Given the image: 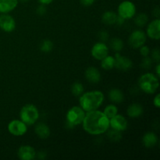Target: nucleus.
<instances>
[{
	"instance_id": "nucleus-3",
	"label": "nucleus",
	"mask_w": 160,
	"mask_h": 160,
	"mask_svg": "<svg viewBox=\"0 0 160 160\" xmlns=\"http://www.w3.org/2000/svg\"><path fill=\"white\" fill-rule=\"evenodd\" d=\"M138 86L141 90L145 93L152 95L156 93L159 88V78L153 73H145L139 78Z\"/></svg>"
},
{
	"instance_id": "nucleus-32",
	"label": "nucleus",
	"mask_w": 160,
	"mask_h": 160,
	"mask_svg": "<svg viewBox=\"0 0 160 160\" xmlns=\"http://www.w3.org/2000/svg\"><path fill=\"white\" fill-rule=\"evenodd\" d=\"M140 49V53L143 57H145V56H148L150 54V49L148 48V46H146V45H142V47L139 48Z\"/></svg>"
},
{
	"instance_id": "nucleus-9",
	"label": "nucleus",
	"mask_w": 160,
	"mask_h": 160,
	"mask_svg": "<svg viewBox=\"0 0 160 160\" xmlns=\"http://www.w3.org/2000/svg\"><path fill=\"white\" fill-rule=\"evenodd\" d=\"M92 56L97 60H102L109 54V48L105 42H97L91 50Z\"/></svg>"
},
{
	"instance_id": "nucleus-25",
	"label": "nucleus",
	"mask_w": 160,
	"mask_h": 160,
	"mask_svg": "<svg viewBox=\"0 0 160 160\" xmlns=\"http://www.w3.org/2000/svg\"><path fill=\"white\" fill-rule=\"evenodd\" d=\"M70 91H71V93L73 94L74 96L80 97L83 93H84V85L80 82H75L71 85Z\"/></svg>"
},
{
	"instance_id": "nucleus-24",
	"label": "nucleus",
	"mask_w": 160,
	"mask_h": 160,
	"mask_svg": "<svg viewBox=\"0 0 160 160\" xmlns=\"http://www.w3.org/2000/svg\"><path fill=\"white\" fill-rule=\"evenodd\" d=\"M109 46L116 52H120L123 48V42L119 38H113L109 42Z\"/></svg>"
},
{
	"instance_id": "nucleus-27",
	"label": "nucleus",
	"mask_w": 160,
	"mask_h": 160,
	"mask_svg": "<svg viewBox=\"0 0 160 160\" xmlns=\"http://www.w3.org/2000/svg\"><path fill=\"white\" fill-rule=\"evenodd\" d=\"M104 114L108 117L109 119L112 118L114 116L117 115L118 113V108H117V106L113 104L108 105L104 109Z\"/></svg>"
},
{
	"instance_id": "nucleus-37",
	"label": "nucleus",
	"mask_w": 160,
	"mask_h": 160,
	"mask_svg": "<svg viewBox=\"0 0 160 160\" xmlns=\"http://www.w3.org/2000/svg\"><path fill=\"white\" fill-rule=\"evenodd\" d=\"M153 15L156 17V18H159V16H160V9L159 8L156 7L154 9H153Z\"/></svg>"
},
{
	"instance_id": "nucleus-26",
	"label": "nucleus",
	"mask_w": 160,
	"mask_h": 160,
	"mask_svg": "<svg viewBox=\"0 0 160 160\" xmlns=\"http://www.w3.org/2000/svg\"><path fill=\"white\" fill-rule=\"evenodd\" d=\"M148 21V15L145 13H139L134 18V23L139 28L145 26Z\"/></svg>"
},
{
	"instance_id": "nucleus-5",
	"label": "nucleus",
	"mask_w": 160,
	"mask_h": 160,
	"mask_svg": "<svg viewBox=\"0 0 160 160\" xmlns=\"http://www.w3.org/2000/svg\"><path fill=\"white\" fill-rule=\"evenodd\" d=\"M67 123L70 128L81 124L85 117V112L81 106H73L67 112Z\"/></svg>"
},
{
	"instance_id": "nucleus-17",
	"label": "nucleus",
	"mask_w": 160,
	"mask_h": 160,
	"mask_svg": "<svg viewBox=\"0 0 160 160\" xmlns=\"http://www.w3.org/2000/svg\"><path fill=\"white\" fill-rule=\"evenodd\" d=\"M143 106L139 103H133L130 105L127 109V114L131 118H138L143 114Z\"/></svg>"
},
{
	"instance_id": "nucleus-40",
	"label": "nucleus",
	"mask_w": 160,
	"mask_h": 160,
	"mask_svg": "<svg viewBox=\"0 0 160 160\" xmlns=\"http://www.w3.org/2000/svg\"><path fill=\"white\" fill-rule=\"evenodd\" d=\"M18 1L21 2H23V3H26V2H28L29 0H18Z\"/></svg>"
},
{
	"instance_id": "nucleus-8",
	"label": "nucleus",
	"mask_w": 160,
	"mask_h": 160,
	"mask_svg": "<svg viewBox=\"0 0 160 160\" xmlns=\"http://www.w3.org/2000/svg\"><path fill=\"white\" fill-rule=\"evenodd\" d=\"M147 35L142 30H135L130 35L128 42L133 48H139L145 45Z\"/></svg>"
},
{
	"instance_id": "nucleus-21",
	"label": "nucleus",
	"mask_w": 160,
	"mask_h": 160,
	"mask_svg": "<svg viewBox=\"0 0 160 160\" xmlns=\"http://www.w3.org/2000/svg\"><path fill=\"white\" fill-rule=\"evenodd\" d=\"M118 15L112 11H106L102 16V21L106 25H114L117 23Z\"/></svg>"
},
{
	"instance_id": "nucleus-38",
	"label": "nucleus",
	"mask_w": 160,
	"mask_h": 160,
	"mask_svg": "<svg viewBox=\"0 0 160 160\" xmlns=\"http://www.w3.org/2000/svg\"><path fill=\"white\" fill-rule=\"evenodd\" d=\"M52 1L53 0H38L40 4H43V5H48L51 2H52Z\"/></svg>"
},
{
	"instance_id": "nucleus-10",
	"label": "nucleus",
	"mask_w": 160,
	"mask_h": 160,
	"mask_svg": "<svg viewBox=\"0 0 160 160\" xmlns=\"http://www.w3.org/2000/svg\"><path fill=\"white\" fill-rule=\"evenodd\" d=\"M128 120L123 116L120 115V114L117 113L113 117L109 119V128L123 132L128 129Z\"/></svg>"
},
{
	"instance_id": "nucleus-23",
	"label": "nucleus",
	"mask_w": 160,
	"mask_h": 160,
	"mask_svg": "<svg viewBox=\"0 0 160 160\" xmlns=\"http://www.w3.org/2000/svg\"><path fill=\"white\" fill-rule=\"evenodd\" d=\"M107 132V138L112 142H118L122 139L123 136H122L121 131H119L117 130L111 128V129H108L106 131Z\"/></svg>"
},
{
	"instance_id": "nucleus-22",
	"label": "nucleus",
	"mask_w": 160,
	"mask_h": 160,
	"mask_svg": "<svg viewBox=\"0 0 160 160\" xmlns=\"http://www.w3.org/2000/svg\"><path fill=\"white\" fill-rule=\"evenodd\" d=\"M114 64H115V58L109 55L101 60L102 68L106 70H112V68H114Z\"/></svg>"
},
{
	"instance_id": "nucleus-33",
	"label": "nucleus",
	"mask_w": 160,
	"mask_h": 160,
	"mask_svg": "<svg viewBox=\"0 0 160 160\" xmlns=\"http://www.w3.org/2000/svg\"><path fill=\"white\" fill-rule=\"evenodd\" d=\"M36 12L38 15L39 16H43L46 12V8H45V5L41 4L36 9Z\"/></svg>"
},
{
	"instance_id": "nucleus-35",
	"label": "nucleus",
	"mask_w": 160,
	"mask_h": 160,
	"mask_svg": "<svg viewBox=\"0 0 160 160\" xmlns=\"http://www.w3.org/2000/svg\"><path fill=\"white\" fill-rule=\"evenodd\" d=\"M95 0H81V3L84 6H90L94 4Z\"/></svg>"
},
{
	"instance_id": "nucleus-36",
	"label": "nucleus",
	"mask_w": 160,
	"mask_h": 160,
	"mask_svg": "<svg viewBox=\"0 0 160 160\" xmlns=\"http://www.w3.org/2000/svg\"><path fill=\"white\" fill-rule=\"evenodd\" d=\"M46 156H47L46 153L43 151L39 152L38 153V158L39 159H45V158H46Z\"/></svg>"
},
{
	"instance_id": "nucleus-28",
	"label": "nucleus",
	"mask_w": 160,
	"mask_h": 160,
	"mask_svg": "<svg viewBox=\"0 0 160 160\" xmlns=\"http://www.w3.org/2000/svg\"><path fill=\"white\" fill-rule=\"evenodd\" d=\"M53 43L49 39H45L40 45V50L43 52H49L52 50Z\"/></svg>"
},
{
	"instance_id": "nucleus-13",
	"label": "nucleus",
	"mask_w": 160,
	"mask_h": 160,
	"mask_svg": "<svg viewBox=\"0 0 160 160\" xmlns=\"http://www.w3.org/2000/svg\"><path fill=\"white\" fill-rule=\"evenodd\" d=\"M146 35L153 40H159L160 38V20L159 18L155 19L148 23Z\"/></svg>"
},
{
	"instance_id": "nucleus-1",
	"label": "nucleus",
	"mask_w": 160,
	"mask_h": 160,
	"mask_svg": "<svg viewBox=\"0 0 160 160\" xmlns=\"http://www.w3.org/2000/svg\"><path fill=\"white\" fill-rule=\"evenodd\" d=\"M83 129L92 135L104 134L109 128V119L99 110H92L85 113L82 122Z\"/></svg>"
},
{
	"instance_id": "nucleus-18",
	"label": "nucleus",
	"mask_w": 160,
	"mask_h": 160,
	"mask_svg": "<svg viewBox=\"0 0 160 160\" xmlns=\"http://www.w3.org/2000/svg\"><path fill=\"white\" fill-rule=\"evenodd\" d=\"M158 142V137L153 132H146L142 138V143L147 148H151L156 146Z\"/></svg>"
},
{
	"instance_id": "nucleus-12",
	"label": "nucleus",
	"mask_w": 160,
	"mask_h": 160,
	"mask_svg": "<svg viewBox=\"0 0 160 160\" xmlns=\"http://www.w3.org/2000/svg\"><path fill=\"white\" fill-rule=\"evenodd\" d=\"M0 28L5 32H12L16 28V21L12 16L2 13L0 16Z\"/></svg>"
},
{
	"instance_id": "nucleus-6",
	"label": "nucleus",
	"mask_w": 160,
	"mask_h": 160,
	"mask_svg": "<svg viewBox=\"0 0 160 160\" xmlns=\"http://www.w3.org/2000/svg\"><path fill=\"white\" fill-rule=\"evenodd\" d=\"M136 13V6L132 2L123 1L118 6V16L124 20L133 18Z\"/></svg>"
},
{
	"instance_id": "nucleus-14",
	"label": "nucleus",
	"mask_w": 160,
	"mask_h": 160,
	"mask_svg": "<svg viewBox=\"0 0 160 160\" xmlns=\"http://www.w3.org/2000/svg\"><path fill=\"white\" fill-rule=\"evenodd\" d=\"M18 157L21 160H33L36 157L35 149L31 145H22L17 152Z\"/></svg>"
},
{
	"instance_id": "nucleus-19",
	"label": "nucleus",
	"mask_w": 160,
	"mask_h": 160,
	"mask_svg": "<svg viewBox=\"0 0 160 160\" xmlns=\"http://www.w3.org/2000/svg\"><path fill=\"white\" fill-rule=\"evenodd\" d=\"M18 0H0V12L9 13L18 5Z\"/></svg>"
},
{
	"instance_id": "nucleus-30",
	"label": "nucleus",
	"mask_w": 160,
	"mask_h": 160,
	"mask_svg": "<svg viewBox=\"0 0 160 160\" xmlns=\"http://www.w3.org/2000/svg\"><path fill=\"white\" fill-rule=\"evenodd\" d=\"M151 59H152V61L159 62V60H160V50L159 49V48H156L151 52Z\"/></svg>"
},
{
	"instance_id": "nucleus-39",
	"label": "nucleus",
	"mask_w": 160,
	"mask_h": 160,
	"mask_svg": "<svg viewBox=\"0 0 160 160\" xmlns=\"http://www.w3.org/2000/svg\"><path fill=\"white\" fill-rule=\"evenodd\" d=\"M156 74H157L158 78H159L160 76V64L159 62H158L157 66L156 67Z\"/></svg>"
},
{
	"instance_id": "nucleus-7",
	"label": "nucleus",
	"mask_w": 160,
	"mask_h": 160,
	"mask_svg": "<svg viewBox=\"0 0 160 160\" xmlns=\"http://www.w3.org/2000/svg\"><path fill=\"white\" fill-rule=\"evenodd\" d=\"M7 129L12 135L20 137L26 134L28 131V125L20 120H13L9 122Z\"/></svg>"
},
{
	"instance_id": "nucleus-16",
	"label": "nucleus",
	"mask_w": 160,
	"mask_h": 160,
	"mask_svg": "<svg viewBox=\"0 0 160 160\" xmlns=\"http://www.w3.org/2000/svg\"><path fill=\"white\" fill-rule=\"evenodd\" d=\"M34 132L37 134L38 137L41 139H46L50 136L51 131H50L49 127L45 123H38L34 128Z\"/></svg>"
},
{
	"instance_id": "nucleus-11",
	"label": "nucleus",
	"mask_w": 160,
	"mask_h": 160,
	"mask_svg": "<svg viewBox=\"0 0 160 160\" xmlns=\"http://www.w3.org/2000/svg\"><path fill=\"white\" fill-rule=\"evenodd\" d=\"M114 58H115L114 67L118 70H122V71H128L132 68L133 62L130 58L121 56L119 52L116 53Z\"/></svg>"
},
{
	"instance_id": "nucleus-2",
	"label": "nucleus",
	"mask_w": 160,
	"mask_h": 160,
	"mask_svg": "<svg viewBox=\"0 0 160 160\" xmlns=\"http://www.w3.org/2000/svg\"><path fill=\"white\" fill-rule=\"evenodd\" d=\"M104 95L102 92L98 90L83 93L80 96V106L84 109L85 112L98 109L104 102Z\"/></svg>"
},
{
	"instance_id": "nucleus-20",
	"label": "nucleus",
	"mask_w": 160,
	"mask_h": 160,
	"mask_svg": "<svg viewBox=\"0 0 160 160\" xmlns=\"http://www.w3.org/2000/svg\"><path fill=\"white\" fill-rule=\"evenodd\" d=\"M109 99L115 104L121 103L124 99V95L122 91L119 88H112L108 93Z\"/></svg>"
},
{
	"instance_id": "nucleus-34",
	"label": "nucleus",
	"mask_w": 160,
	"mask_h": 160,
	"mask_svg": "<svg viewBox=\"0 0 160 160\" xmlns=\"http://www.w3.org/2000/svg\"><path fill=\"white\" fill-rule=\"evenodd\" d=\"M153 104L156 108H160V95L157 94L153 99Z\"/></svg>"
},
{
	"instance_id": "nucleus-15",
	"label": "nucleus",
	"mask_w": 160,
	"mask_h": 160,
	"mask_svg": "<svg viewBox=\"0 0 160 160\" xmlns=\"http://www.w3.org/2000/svg\"><path fill=\"white\" fill-rule=\"evenodd\" d=\"M86 79L92 84H97L101 81V73L99 70L95 67H89L84 73Z\"/></svg>"
},
{
	"instance_id": "nucleus-4",
	"label": "nucleus",
	"mask_w": 160,
	"mask_h": 160,
	"mask_svg": "<svg viewBox=\"0 0 160 160\" xmlns=\"http://www.w3.org/2000/svg\"><path fill=\"white\" fill-rule=\"evenodd\" d=\"M20 118L27 125H34L39 118L38 109L33 104L25 105L20 111Z\"/></svg>"
},
{
	"instance_id": "nucleus-29",
	"label": "nucleus",
	"mask_w": 160,
	"mask_h": 160,
	"mask_svg": "<svg viewBox=\"0 0 160 160\" xmlns=\"http://www.w3.org/2000/svg\"><path fill=\"white\" fill-rule=\"evenodd\" d=\"M152 59H151V57H148V56H145L144 57V59H142V62H141V66H142V68L144 69H150L151 68L152 65Z\"/></svg>"
},
{
	"instance_id": "nucleus-31",
	"label": "nucleus",
	"mask_w": 160,
	"mask_h": 160,
	"mask_svg": "<svg viewBox=\"0 0 160 160\" xmlns=\"http://www.w3.org/2000/svg\"><path fill=\"white\" fill-rule=\"evenodd\" d=\"M98 38L101 42H106L109 39V34L106 31H101L98 32Z\"/></svg>"
}]
</instances>
